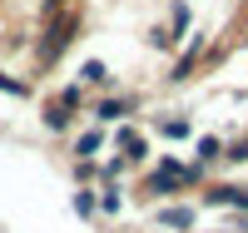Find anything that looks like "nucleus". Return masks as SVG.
<instances>
[{"instance_id": "obj_1", "label": "nucleus", "mask_w": 248, "mask_h": 233, "mask_svg": "<svg viewBox=\"0 0 248 233\" xmlns=\"http://www.w3.org/2000/svg\"><path fill=\"white\" fill-rule=\"evenodd\" d=\"M199 179V164L194 169H179V164H159V174L149 179V188L154 194H164V188H174V184H194Z\"/></svg>"}, {"instance_id": "obj_2", "label": "nucleus", "mask_w": 248, "mask_h": 233, "mask_svg": "<svg viewBox=\"0 0 248 233\" xmlns=\"http://www.w3.org/2000/svg\"><path fill=\"white\" fill-rule=\"evenodd\" d=\"M164 228H194V208H159Z\"/></svg>"}, {"instance_id": "obj_3", "label": "nucleus", "mask_w": 248, "mask_h": 233, "mask_svg": "<svg viewBox=\"0 0 248 233\" xmlns=\"http://www.w3.org/2000/svg\"><path fill=\"white\" fill-rule=\"evenodd\" d=\"M209 199H214V203H223V208H248V194H238V188H214Z\"/></svg>"}, {"instance_id": "obj_4", "label": "nucleus", "mask_w": 248, "mask_h": 233, "mask_svg": "<svg viewBox=\"0 0 248 233\" xmlns=\"http://www.w3.org/2000/svg\"><path fill=\"white\" fill-rule=\"evenodd\" d=\"M119 144H124V154H129V159H144V139H139L134 129H119Z\"/></svg>"}, {"instance_id": "obj_5", "label": "nucleus", "mask_w": 248, "mask_h": 233, "mask_svg": "<svg viewBox=\"0 0 248 233\" xmlns=\"http://www.w3.org/2000/svg\"><path fill=\"white\" fill-rule=\"evenodd\" d=\"M119 114H129V99H105L99 104V119H119Z\"/></svg>"}, {"instance_id": "obj_6", "label": "nucleus", "mask_w": 248, "mask_h": 233, "mask_svg": "<svg viewBox=\"0 0 248 233\" xmlns=\"http://www.w3.org/2000/svg\"><path fill=\"white\" fill-rule=\"evenodd\" d=\"M45 124H50V129H65V124H70V104H65V99H60V104H55V109L45 114Z\"/></svg>"}, {"instance_id": "obj_7", "label": "nucleus", "mask_w": 248, "mask_h": 233, "mask_svg": "<svg viewBox=\"0 0 248 233\" xmlns=\"http://www.w3.org/2000/svg\"><path fill=\"white\" fill-rule=\"evenodd\" d=\"M99 144H105V134H79V144H75V154H99Z\"/></svg>"}, {"instance_id": "obj_8", "label": "nucleus", "mask_w": 248, "mask_h": 233, "mask_svg": "<svg viewBox=\"0 0 248 233\" xmlns=\"http://www.w3.org/2000/svg\"><path fill=\"white\" fill-rule=\"evenodd\" d=\"M209 159H218V139H199V169L209 164Z\"/></svg>"}, {"instance_id": "obj_9", "label": "nucleus", "mask_w": 248, "mask_h": 233, "mask_svg": "<svg viewBox=\"0 0 248 233\" xmlns=\"http://www.w3.org/2000/svg\"><path fill=\"white\" fill-rule=\"evenodd\" d=\"M79 79H85V84H99V79H105V65H99V60H90V65L79 70Z\"/></svg>"}, {"instance_id": "obj_10", "label": "nucleus", "mask_w": 248, "mask_h": 233, "mask_svg": "<svg viewBox=\"0 0 248 233\" xmlns=\"http://www.w3.org/2000/svg\"><path fill=\"white\" fill-rule=\"evenodd\" d=\"M75 214H94V194H90V188L75 194Z\"/></svg>"}, {"instance_id": "obj_11", "label": "nucleus", "mask_w": 248, "mask_h": 233, "mask_svg": "<svg viewBox=\"0 0 248 233\" xmlns=\"http://www.w3.org/2000/svg\"><path fill=\"white\" fill-rule=\"evenodd\" d=\"M94 208H105V214H119V194H99Z\"/></svg>"}, {"instance_id": "obj_12", "label": "nucleus", "mask_w": 248, "mask_h": 233, "mask_svg": "<svg viewBox=\"0 0 248 233\" xmlns=\"http://www.w3.org/2000/svg\"><path fill=\"white\" fill-rule=\"evenodd\" d=\"M0 90H5V94H30L25 84H20V79H10V75H0Z\"/></svg>"}, {"instance_id": "obj_13", "label": "nucleus", "mask_w": 248, "mask_h": 233, "mask_svg": "<svg viewBox=\"0 0 248 233\" xmlns=\"http://www.w3.org/2000/svg\"><path fill=\"white\" fill-rule=\"evenodd\" d=\"M164 134H169V139H179V134H189V124H184V119H169V124H164Z\"/></svg>"}, {"instance_id": "obj_14", "label": "nucleus", "mask_w": 248, "mask_h": 233, "mask_svg": "<svg viewBox=\"0 0 248 233\" xmlns=\"http://www.w3.org/2000/svg\"><path fill=\"white\" fill-rule=\"evenodd\" d=\"M229 159H248V139H243V144H233V149H229Z\"/></svg>"}, {"instance_id": "obj_15", "label": "nucleus", "mask_w": 248, "mask_h": 233, "mask_svg": "<svg viewBox=\"0 0 248 233\" xmlns=\"http://www.w3.org/2000/svg\"><path fill=\"white\" fill-rule=\"evenodd\" d=\"M238 228H243V233H248V218H238Z\"/></svg>"}]
</instances>
